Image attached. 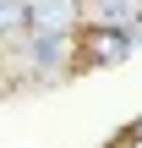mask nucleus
Listing matches in <instances>:
<instances>
[{"instance_id":"6","label":"nucleus","mask_w":142,"mask_h":148,"mask_svg":"<svg viewBox=\"0 0 142 148\" xmlns=\"http://www.w3.org/2000/svg\"><path fill=\"white\" fill-rule=\"evenodd\" d=\"M131 137H142V121H137V126H131Z\"/></svg>"},{"instance_id":"1","label":"nucleus","mask_w":142,"mask_h":148,"mask_svg":"<svg viewBox=\"0 0 142 148\" xmlns=\"http://www.w3.org/2000/svg\"><path fill=\"white\" fill-rule=\"evenodd\" d=\"M131 38H137V33L82 22V27H77V55H88V66H120V60L131 55Z\"/></svg>"},{"instance_id":"5","label":"nucleus","mask_w":142,"mask_h":148,"mask_svg":"<svg viewBox=\"0 0 142 148\" xmlns=\"http://www.w3.org/2000/svg\"><path fill=\"white\" fill-rule=\"evenodd\" d=\"M120 148H142V137H131V132H126V143H120Z\"/></svg>"},{"instance_id":"3","label":"nucleus","mask_w":142,"mask_h":148,"mask_svg":"<svg viewBox=\"0 0 142 148\" xmlns=\"http://www.w3.org/2000/svg\"><path fill=\"white\" fill-rule=\"evenodd\" d=\"M82 22L137 33V27H142V0H82Z\"/></svg>"},{"instance_id":"4","label":"nucleus","mask_w":142,"mask_h":148,"mask_svg":"<svg viewBox=\"0 0 142 148\" xmlns=\"http://www.w3.org/2000/svg\"><path fill=\"white\" fill-rule=\"evenodd\" d=\"M22 22H27V0H0V38L22 33Z\"/></svg>"},{"instance_id":"2","label":"nucleus","mask_w":142,"mask_h":148,"mask_svg":"<svg viewBox=\"0 0 142 148\" xmlns=\"http://www.w3.org/2000/svg\"><path fill=\"white\" fill-rule=\"evenodd\" d=\"M27 33H77L82 27V0H27Z\"/></svg>"}]
</instances>
